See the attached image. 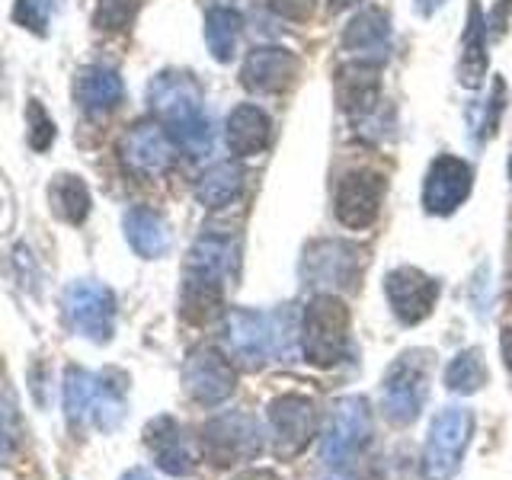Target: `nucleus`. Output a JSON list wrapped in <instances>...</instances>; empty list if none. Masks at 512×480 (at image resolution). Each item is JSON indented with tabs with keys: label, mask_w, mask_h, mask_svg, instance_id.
<instances>
[{
	"label": "nucleus",
	"mask_w": 512,
	"mask_h": 480,
	"mask_svg": "<svg viewBox=\"0 0 512 480\" xmlns=\"http://www.w3.org/2000/svg\"><path fill=\"white\" fill-rule=\"evenodd\" d=\"M148 106L189 157H202L212 151V125H208V116L202 109V87L192 80V74H157L148 87Z\"/></svg>",
	"instance_id": "obj_1"
},
{
	"label": "nucleus",
	"mask_w": 512,
	"mask_h": 480,
	"mask_svg": "<svg viewBox=\"0 0 512 480\" xmlns=\"http://www.w3.org/2000/svg\"><path fill=\"white\" fill-rule=\"evenodd\" d=\"M234 253L237 244L221 234H205L192 244L183 276V317L189 324H205L215 317L224 279L234 269Z\"/></svg>",
	"instance_id": "obj_2"
},
{
	"label": "nucleus",
	"mask_w": 512,
	"mask_h": 480,
	"mask_svg": "<svg viewBox=\"0 0 512 480\" xmlns=\"http://www.w3.org/2000/svg\"><path fill=\"white\" fill-rule=\"evenodd\" d=\"M116 372L106 375H90L84 368L71 365L64 372V413H68V423L80 426L93 420L103 432H112L125 416V378L112 384Z\"/></svg>",
	"instance_id": "obj_3"
},
{
	"label": "nucleus",
	"mask_w": 512,
	"mask_h": 480,
	"mask_svg": "<svg viewBox=\"0 0 512 480\" xmlns=\"http://www.w3.org/2000/svg\"><path fill=\"white\" fill-rule=\"evenodd\" d=\"M304 356L317 368H330L346 356L349 311L336 295H314L304 308Z\"/></svg>",
	"instance_id": "obj_4"
},
{
	"label": "nucleus",
	"mask_w": 512,
	"mask_h": 480,
	"mask_svg": "<svg viewBox=\"0 0 512 480\" xmlns=\"http://www.w3.org/2000/svg\"><path fill=\"white\" fill-rule=\"evenodd\" d=\"M471 429L474 416L461 407H448L432 420L423 452V480H452L458 474L464 448L471 442Z\"/></svg>",
	"instance_id": "obj_5"
},
{
	"label": "nucleus",
	"mask_w": 512,
	"mask_h": 480,
	"mask_svg": "<svg viewBox=\"0 0 512 480\" xmlns=\"http://www.w3.org/2000/svg\"><path fill=\"white\" fill-rule=\"evenodd\" d=\"M292 317L285 314H260L247 308H234L228 314V343L237 352V359H244L250 368L263 365L276 352L285 349V324Z\"/></svg>",
	"instance_id": "obj_6"
},
{
	"label": "nucleus",
	"mask_w": 512,
	"mask_h": 480,
	"mask_svg": "<svg viewBox=\"0 0 512 480\" xmlns=\"http://www.w3.org/2000/svg\"><path fill=\"white\" fill-rule=\"evenodd\" d=\"M64 317L74 333L87 336L93 343H109L112 327H116V298L106 285L93 279H77L64 288L61 298Z\"/></svg>",
	"instance_id": "obj_7"
},
{
	"label": "nucleus",
	"mask_w": 512,
	"mask_h": 480,
	"mask_svg": "<svg viewBox=\"0 0 512 480\" xmlns=\"http://www.w3.org/2000/svg\"><path fill=\"white\" fill-rule=\"evenodd\" d=\"M426 352H407L400 356L388 378H384V413L397 426H407L420 416V407L426 400Z\"/></svg>",
	"instance_id": "obj_8"
},
{
	"label": "nucleus",
	"mask_w": 512,
	"mask_h": 480,
	"mask_svg": "<svg viewBox=\"0 0 512 480\" xmlns=\"http://www.w3.org/2000/svg\"><path fill=\"white\" fill-rule=\"evenodd\" d=\"M317 429V410L314 400L301 394H285L272 400L269 407V432H272V448L279 458H295L298 452L311 445Z\"/></svg>",
	"instance_id": "obj_9"
},
{
	"label": "nucleus",
	"mask_w": 512,
	"mask_h": 480,
	"mask_svg": "<svg viewBox=\"0 0 512 480\" xmlns=\"http://www.w3.org/2000/svg\"><path fill=\"white\" fill-rule=\"evenodd\" d=\"M202 442H205V455L212 458L218 468H228V464L253 458L263 445L260 426H256V420L247 413L215 416V420L205 426Z\"/></svg>",
	"instance_id": "obj_10"
},
{
	"label": "nucleus",
	"mask_w": 512,
	"mask_h": 480,
	"mask_svg": "<svg viewBox=\"0 0 512 480\" xmlns=\"http://www.w3.org/2000/svg\"><path fill=\"white\" fill-rule=\"evenodd\" d=\"M183 384H186L192 400H199V404H205V407H215L234 394L237 372L218 349L199 346V349L189 352V359L183 365Z\"/></svg>",
	"instance_id": "obj_11"
},
{
	"label": "nucleus",
	"mask_w": 512,
	"mask_h": 480,
	"mask_svg": "<svg viewBox=\"0 0 512 480\" xmlns=\"http://www.w3.org/2000/svg\"><path fill=\"white\" fill-rule=\"evenodd\" d=\"M384 292H388L394 314L404 320V324L413 327V324H423V320L432 314L442 285L432 276H426L423 269L400 266V269L388 272V279H384Z\"/></svg>",
	"instance_id": "obj_12"
},
{
	"label": "nucleus",
	"mask_w": 512,
	"mask_h": 480,
	"mask_svg": "<svg viewBox=\"0 0 512 480\" xmlns=\"http://www.w3.org/2000/svg\"><path fill=\"white\" fill-rule=\"evenodd\" d=\"M122 164L128 173L154 180V176L167 173L173 167V141L160 125L154 122H138L125 132L119 144Z\"/></svg>",
	"instance_id": "obj_13"
},
{
	"label": "nucleus",
	"mask_w": 512,
	"mask_h": 480,
	"mask_svg": "<svg viewBox=\"0 0 512 480\" xmlns=\"http://www.w3.org/2000/svg\"><path fill=\"white\" fill-rule=\"evenodd\" d=\"M474 186V170L464 160L442 154L432 160L423 186V205L429 215H452L455 208L471 196Z\"/></svg>",
	"instance_id": "obj_14"
},
{
	"label": "nucleus",
	"mask_w": 512,
	"mask_h": 480,
	"mask_svg": "<svg viewBox=\"0 0 512 480\" xmlns=\"http://www.w3.org/2000/svg\"><path fill=\"white\" fill-rule=\"evenodd\" d=\"M368 432H372V416L365 397H343L333 407V423L324 436V461L346 464L365 445Z\"/></svg>",
	"instance_id": "obj_15"
},
{
	"label": "nucleus",
	"mask_w": 512,
	"mask_h": 480,
	"mask_svg": "<svg viewBox=\"0 0 512 480\" xmlns=\"http://www.w3.org/2000/svg\"><path fill=\"white\" fill-rule=\"evenodd\" d=\"M381 199H384V180L378 173L368 170L346 173L340 186H336V218L346 228L362 231L378 218Z\"/></svg>",
	"instance_id": "obj_16"
},
{
	"label": "nucleus",
	"mask_w": 512,
	"mask_h": 480,
	"mask_svg": "<svg viewBox=\"0 0 512 480\" xmlns=\"http://www.w3.org/2000/svg\"><path fill=\"white\" fill-rule=\"evenodd\" d=\"M298 58L279 45H260L244 58L240 68V84L253 93H279L295 80Z\"/></svg>",
	"instance_id": "obj_17"
},
{
	"label": "nucleus",
	"mask_w": 512,
	"mask_h": 480,
	"mask_svg": "<svg viewBox=\"0 0 512 480\" xmlns=\"http://www.w3.org/2000/svg\"><path fill=\"white\" fill-rule=\"evenodd\" d=\"M359 266H362V253L352 244H340V240H320L304 256V276L314 279L317 285L356 288Z\"/></svg>",
	"instance_id": "obj_18"
},
{
	"label": "nucleus",
	"mask_w": 512,
	"mask_h": 480,
	"mask_svg": "<svg viewBox=\"0 0 512 480\" xmlns=\"http://www.w3.org/2000/svg\"><path fill=\"white\" fill-rule=\"evenodd\" d=\"M381 93V64L378 61H346L336 71V100L346 116H365L372 112Z\"/></svg>",
	"instance_id": "obj_19"
},
{
	"label": "nucleus",
	"mask_w": 512,
	"mask_h": 480,
	"mask_svg": "<svg viewBox=\"0 0 512 480\" xmlns=\"http://www.w3.org/2000/svg\"><path fill=\"white\" fill-rule=\"evenodd\" d=\"M144 442H148L157 468L167 471L170 477H189L192 468H196L189 442L173 416H157L154 423H148V429H144Z\"/></svg>",
	"instance_id": "obj_20"
},
{
	"label": "nucleus",
	"mask_w": 512,
	"mask_h": 480,
	"mask_svg": "<svg viewBox=\"0 0 512 480\" xmlns=\"http://www.w3.org/2000/svg\"><path fill=\"white\" fill-rule=\"evenodd\" d=\"M122 96V77L112 68H103V64H90L74 77V100L87 116H106L122 103Z\"/></svg>",
	"instance_id": "obj_21"
},
{
	"label": "nucleus",
	"mask_w": 512,
	"mask_h": 480,
	"mask_svg": "<svg viewBox=\"0 0 512 480\" xmlns=\"http://www.w3.org/2000/svg\"><path fill=\"white\" fill-rule=\"evenodd\" d=\"M388 42H391V20L378 7L356 13L343 29V48L352 55H362L365 61H381L388 55Z\"/></svg>",
	"instance_id": "obj_22"
},
{
	"label": "nucleus",
	"mask_w": 512,
	"mask_h": 480,
	"mask_svg": "<svg viewBox=\"0 0 512 480\" xmlns=\"http://www.w3.org/2000/svg\"><path fill=\"white\" fill-rule=\"evenodd\" d=\"M272 138V122L269 116L253 103H240L228 116V148L237 157L260 154Z\"/></svg>",
	"instance_id": "obj_23"
},
{
	"label": "nucleus",
	"mask_w": 512,
	"mask_h": 480,
	"mask_svg": "<svg viewBox=\"0 0 512 480\" xmlns=\"http://www.w3.org/2000/svg\"><path fill=\"white\" fill-rule=\"evenodd\" d=\"M125 237L132 250L144 260H157V256H164L170 250V231L160 215H154L151 208H128L125 212Z\"/></svg>",
	"instance_id": "obj_24"
},
{
	"label": "nucleus",
	"mask_w": 512,
	"mask_h": 480,
	"mask_svg": "<svg viewBox=\"0 0 512 480\" xmlns=\"http://www.w3.org/2000/svg\"><path fill=\"white\" fill-rule=\"evenodd\" d=\"M461 84L464 87H480L487 77V23L480 16V7L471 4L468 13V29H464V52H461Z\"/></svg>",
	"instance_id": "obj_25"
},
{
	"label": "nucleus",
	"mask_w": 512,
	"mask_h": 480,
	"mask_svg": "<svg viewBox=\"0 0 512 480\" xmlns=\"http://www.w3.org/2000/svg\"><path fill=\"white\" fill-rule=\"evenodd\" d=\"M240 189H244V170L234 160H221V164L208 167L199 183H196V199L205 205V208H224L231 205Z\"/></svg>",
	"instance_id": "obj_26"
},
{
	"label": "nucleus",
	"mask_w": 512,
	"mask_h": 480,
	"mask_svg": "<svg viewBox=\"0 0 512 480\" xmlns=\"http://www.w3.org/2000/svg\"><path fill=\"white\" fill-rule=\"evenodd\" d=\"M48 199H52V212L68 224H84L90 215V189L80 176L71 173L55 176L52 189H48Z\"/></svg>",
	"instance_id": "obj_27"
},
{
	"label": "nucleus",
	"mask_w": 512,
	"mask_h": 480,
	"mask_svg": "<svg viewBox=\"0 0 512 480\" xmlns=\"http://www.w3.org/2000/svg\"><path fill=\"white\" fill-rule=\"evenodd\" d=\"M240 36V13L231 7H215L205 16V42L208 52L215 55V61H231L234 58V45Z\"/></svg>",
	"instance_id": "obj_28"
},
{
	"label": "nucleus",
	"mask_w": 512,
	"mask_h": 480,
	"mask_svg": "<svg viewBox=\"0 0 512 480\" xmlns=\"http://www.w3.org/2000/svg\"><path fill=\"white\" fill-rule=\"evenodd\" d=\"M484 378H487V368L477 349L458 352L445 368V384H448V391H455V394H474L480 384H484Z\"/></svg>",
	"instance_id": "obj_29"
},
{
	"label": "nucleus",
	"mask_w": 512,
	"mask_h": 480,
	"mask_svg": "<svg viewBox=\"0 0 512 480\" xmlns=\"http://www.w3.org/2000/svg\"><path fill=\"white\" fill-rule=\"evenodd\" d=\"M144 0H96L93 26L100 32H122L132 26Z\"/></svg>",
	"instance_id": "obj_30"
},
{
	"label": "nucleus",
	"mask_w": 512,
	"mask_h": 480,
	"mask_svg": "<svg viewBox=\"0 0 512 480\" xmlns=\"http://www.w3.org/2000/svg\"><path fill=\"white\" fill-rule=\"evenodd\" d=\"M26 122H29V144H32V151H48V148H52V141H55V122L42 109L39 100H29Z\"/></svg>",
	"instance_id": "obj_31"
},
{
	"label": "nucleus",
	"mask_w": 512,
	"mask_h": 480,
	"mask_svg": "<svg viewBox=\"0 0 512 480\" xmlns=\"http://www.w3.org/2000/svg\"><path fill=\"white\" fill-rule=\"evenodd\" d=\"M13 20L26 26L36 36H45L48 26V0H16L13 4Z\"/></svg>",
	"instance_id": "obj_32"
},
{
	"label": "nucleus",
	"mask_w": 512,
	"mask_h": 480,
	"mask_svg": "<svg viewBox=\"0 0 512 480\" xmlns=\"http://www.w3.org/2000/svg\"><path fill=\"white\" fill-rule=\"evenodd\" d=\"M269 7L276 10L279 16H285V20L304 23V20H311V13H314V0H269Z\"/></svg>",
	"instance_id": "obj_33"
},
{
	"label": "nucleus",
	"mask_w": 512,
	"mask_h": 480,
	"mask_svg": "<svg viewBox=\"0 0 512 480\" xmlns=\"http://www.w3.org/2000/svg\"><path fill=\"white\" fill-rule=\"evenodd\" d=\"M234 480H282L276 471H266V468H253V471H240Z\"/></svg>",
	"instance_id": "obj_34"
},
{
	"label": "nucleus",
	"mask_w": 512,
	"mask_h": 480,
	"mask_svg": "<svg viewBox=\"0 0 512 480\" xmlns=\"http://www.w3.org/2000/svg\"><path fill=\"white\" fill-rule=\"evenodd\" d=\"M512 10V0H506V4H500V10H496L493 16H490V26H496V36H503V23H506V13Z\"/></svg>",
	"instance_id": "obj_35"
},
{
	"label": "nucleus",
	"mask_w": 512,
	"mask_h": 480,
	"mask_svg": "<svg viewBox=\"0 0 512 480\" xmlns=\"http://www.w3.org/2000/svg\"><path fill=\"white\" fill-rule=\"evenodd\" d=\"M500 349H503V362H506V368L512 372V324L503 330V340H500Z\"/></svg>",
	"instance_id": "obj_36"
},
{
	"label": "nucleus",
	"mask_w": 512,
	"mask_h": 480,
	"mask_svg": "<svg viewBox=\"0 0 512 480\" xmlns=\"http://www.w3.org/2000/svg\"><path fill=\"white\" fill-rule=\"evenodd\" d=\"M442 4H445V0H413V7H416V13H420V16H432Z\"/></svg>",
	"instance_id": "obj_37"
},
{
	"label": "nucleus",
	"mask_w": 512,
	"mask_h": 480,
	"mask_svg": "<svg viewBox=\"0 0 512 480\" xmlns=\"http://www.w3.org/2000/svg\"><path fill=\"white\" fill-rule=\"evenodd\" d=\"M122 480H154V477H151L148 471H128Z\"/></svg>",
	"instance_id": "obj_38"
},
{
	"label": "nucleus",
	"mask_w": 512,
	"mask_h": 480,
	"mask_svg": "<svg viewBox=\"0 0 512 480\" xmlns=\"http://www.w3.org/2000/svg\"><path fill=\"white\" fill-rule=\"evenodd\" d=\"M352 4H359V0H330V7H333V10H346V7H352Z\"/></svg>",
	"instance_id": "obj_39"
},
{
	"label": "nucleus",
	"mask_w": 512,
	"mask_h": 480,
	"mask_svg": "<svg viewBox=\"0 0 512 480\" xmlns=\"http://www.w3.org/2000/svg\"><path fill=\"white\" fill-rule=\"evenodd\" d=\"M324 480H349V477H343V474H330V477H324Z\"/></svg>",
	"instance_id": "obj_40"
},
{
	"label": "nucleus",
	"mask_w": 512,
	"mask_h": 480,
	"mask_svg": "<svg viewBox=\"0 0 512 480\" xmlns=\"http://www.w3.org/2000/svg\"><path fill=\"white\" fill-rule=\"evenodd\" d=\"M0 455H4V432H0Z\"/></svg>",
	"instance_id": "obj_41"
},
{
	"label": "nucleus",
	"mask_w": 512,
	"mask_h": 480,
	"mask_svg": "<svg viewBox=\"0 0 512 480\" xmlns=\"http://www.w3.org/2000/svg\"><path fill=\"white\" fill-rule=\"evenodd\" d=\"M509 180H512V160H509Z\"/></svg>",
	"instance_id": "obj_42"
}]
</instances>
